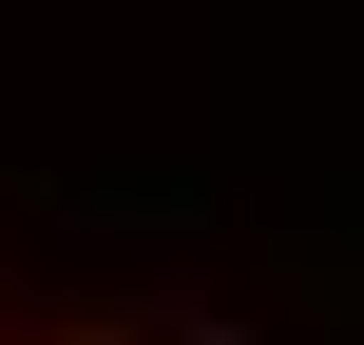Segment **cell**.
<instances>
[{"label": "cell", "mask_w": 364, "mask_h": 345, "mask_svg": "<svg viewBox=\"0 0 364 345\" xmlns=\"http://www.w3.org/2000/svg\"><path fill=\"white\" fill-rule=\"evenodd\" d=\"M0 345H154V327H115V307H77V288L0 269Z\"/></svg>", "instance_id": "cell-1"}]
</instances>
